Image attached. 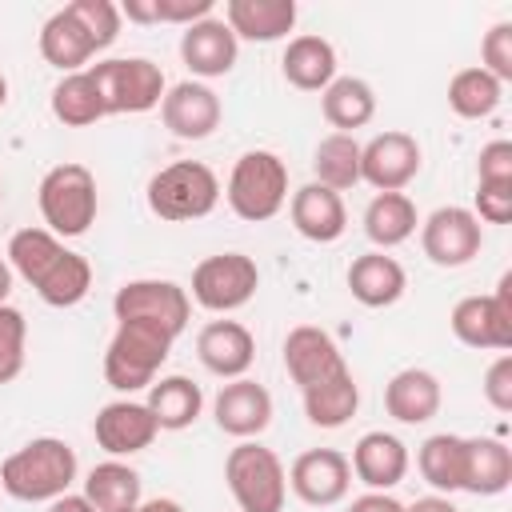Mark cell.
Listing matches in <instances>:
<instances>
[{
	"label": "cell",
	"mask_w": 512,
	"mask_h": 512,
	"mask_svg": "<svg viewBox=\"0 0 512 512\" xmlns=\"http://www.w3.org/2000/svg\"><path fill=\"white\" fill-rule=\"evenodd\" d=\"M112 312H116V320H148V324H160L164 332L180 336L188 328L192 300L176 280L144 276V280H128L116 288Z\"/></svg>",
	"instance_id": "obj_11"
},
{
	"label": "cell",
	"mask_w": 512,
	"mask_h": 512,
	"mask_svg": "<svg viewBox=\"0 0 512 512\" xmlns=\"http://www.w3.org/2000/svg\"><path fill=\"white\" fill-rule=\"evenodd\" d=\"M160 424L156 416L148 412V404L140 400H112L96 412L92 420V436L96 444L108 452V456H132V452H144L152 440H156Z\"/></svg>",
	"instance_id": "obj_17"
},
{
	"label": "cell",
	"mask_w": 512,
	"mask_h": 512,
	"mask_svg": "<svg viewBox=\"0 0 512 512\" xmlns=\"http://www.w3.org/2000/svg\"><path fill=\"white\" fill-rule=\"evenodd\" d=\"M8 292H12V268H8V260L0 256V304H8Z\"/></svg>",
	"instance_id": "obj_49"
},
{
	"label": "cell",
	"mask_w": 512,
	"mask_h": 512,
	"mask_svg": "<svg viewBox=\"0 0 512 512\" xmlns=\"http://www.w3.org/2000/svg\"><path fill=\"white\" fill-rule=\"evenodd\" d=\"M212 416H216L220 432H228L236 440H252V436H260L272 424V396H268L264 384L240 376V380H228L216 392Z\"/></svg>",
	"instance_id": "obj_18"
},
{
	"label": "cell",
	"mask_w": 512,
	"mask_h": 512,
	"mask_svg": "<svg viewBox=\"0 0 512 512\" xmlns=\"http://www.w3.org/2000/svg\"><path fill=\"white\" fill-rule=\"evenodd\" d=\"M24 344H28L24 312L12 304H0V384H12L24 372Z\"/></svg>",
	"instance_id": "obj_38"
},
{
	"label": "cell",
	"mask_w": 512,
	"mask_h": 512,
	"mask_svg": "<svg viewBox=\"0 0 512 512\" xmlns=\"http://www.w3.org/2000/svg\"><path fill=\"white\" fill-rule=\"evenodd\" d=\"M72 16H76V24L88 32V40L96 44V52L100 48H108L116 36H120V8L112 4V0H72V4H64Z\"/></svg>",
	"instance_id": "obj_39"
},
{
	"label": "cell",
	"mask_w": 512,
	"mask_h": 512,
	"mask_svg": "<svg viewBox=\"0 0 512 512\" xmlns=\"http://www.w3.org/2000/svg\"><path fill=\"white\" fill-rule=\"evenodd\" d=\"M36 204H40V216L52 236H60V240L84 236L96 224V208H100L96 176L76 160L56 164L44 172V180L36 188Z\"/></svg>",
	"instance_id": "obj_4"
},
{
	"label": "cell",
	"mask_w": 512,
	"mask_h": 512,
	"mask_svg": "<svg viewBox=\"0 0 512 512\" xmlns=\"http://www.w3.org/2000/svg\"><path fill=\"white\" fill-rule=\"evenodd\" d=\"M460 464H464V436H452V432H436L420 444L416 452V468L420 476L440 492H460Z\"/></svg>",
	"instance_id": "obj_36"
},
{
	"label": "cell",
	"mask_w": 512,
	"mask_h": 512,
	"mask_svg": "<svg viewBox=\"0 0 512 512\" xmlns=\"http://www.w3.org/2000/svg\"><path fill=\"white\" fill-rule=\"evenodd\" d=\"M236 56H240V40L216 16L188 24L184 36H180V60L188 64L192 76H204V80L228 76L236 68Z\"/></svg>",
	"instance_id": "obj_19"
},
{
	"label": "cell",
	"mask_w": 512,
	"mask_h": 512,
	"mask_svg": "<svg viewBox=\"0 0 512 512\" xmlns=\"http://www.w3.org/2000/svg\"><path fill=\"white\" fill-rule=\"evenodd\" d=\"M484 228L472 216V208L444 204L420 224V248L436 268H464L472 256H480Z\"/></svg>",
	"instance_id": "obj_12"
},
{
	"label": "cell",
	"mask_w": 512,
	"mask_h": 512,
	"mask_svg": "<svg viewBox=\"0 0 512 512\" xmlns=\"http://www.w3.org/2000/svg\"><path fill=\"white\" fill-rule=\"evenodd\" d=\"M416 224H420L416 204L404 192H376L364 208V236L376 244V252L404 244L416 232Z\"/></svg>",
	"instance_id": "obj_32"
},
{
	"label": "cell",
	"mask_w": 512,
	"mask_h": 512,
	"mask_svg": "<svg viewBox=\"0 0 512 512\" xmlns=\"http://www.w3.org/2000/svg\"><path fill=\"white\" fill-rule=\"evenodd\" d=\"M148 412L156 416L160 432H180V428H192L200 408H204V392L196 380L188 376H160L148 384Z\"/></svg>",
	"instance_id": "obj_29"
},
{
	"label": "cell",
	"mask_w": 512,
	"mask_h": 512,
	"mask_svg": "<svg viewBox=\"0 0 512 512\" xmlns=\"http://www.w3.org/2000/svg\"><path fill=\"white\" fill-rule=\"evenodd\" d=\"M280 72L300 92H324L336 80V48L316 32L292 36L280 56Z\"/></svg>",
	"instance_id": "obj_27"
},
{
	"label": "cell",
	"mask_w": 512,
	"mask_h": 512,
	"mask_svg": "<svg viewBox=\"0 0 512 512\" xmlns=\"http://www.w3.org/2000/svg\"><path fill=\"white\" fill-rule=\"evenodd\" d=\"M452 336L468 348H492L508 352L512 348V272L500 276L492 296H464L456 300L452 316Z\"/></svg>",
	"instance_id": "obj_10"
},
{
	"label": "cell",
	"mask_w": 512,
	"mask_h": 512,
	"mask_svg": "<svg viewBox=\"0 0 512 512\" xmlns=\"http://www.w3.org/2000/svg\"><path fill=\"white\" fill-rule=\"evenodd\" d=\"M320 112L336 132H356L376 116V92L368 80L360 76H336L324 92H320Z\"/></svg>",
	"instance_id": "obj_31"
},
{
	"label": "cell",
	"mask_w": 512,
	"mask_h": 512,
	"mask_svg": "<svg viewBox=\"0 0 512 512\" xmlns=\"http://www.w3.org/2000/svg\"><path fill=\"white\" fill-rule=\"evenodd\" d=\"M440 400H444L440 380L428 368H400L384 384V408L400 424H428L440 412Z\"/></svg>",
	"instance_id": "obj_26"
},
{
	"label": "cell",
	"mask_w": 512,
	"mask_h": 512,
	"mask_svg": "<svg viewBox=\"0 0 512 512\" xmlns=\"http://www.w3.org/2000/svg\"><path fill=\"white\" fill-rule=\"evenodd\" d=\"M200 364L220 380H240L256 360V340L240 320H212L196 336Z\"/></svg>",
	"instance_id": "obj_20"
},
{
	"label": "cell",
	"mask_w": 512,
	"mask_h": 512,
	"mask_svg": "<svg viewBox=\"0 0 512 512\" xmlns=\"http://www.w3.org/2000/svg\"><path fill=\"white\" fill-rule=\"evenodd\" d=\"M48 512H96L88 500H84V492L80 496H72V492H64V496H56L52 504H48Z\"/></svg>",
	"instance_id": "obj_47"
},
{
	"label": "cell",
	"mask_w": 512,
	"mask_h": 512,
	"mask_svg": "<svg viewBox=\"0 0 512 512\" xmlns=\"http://www.w3.org/2000/svg\"><path fill=\"white\" fill-rule=\"evenodd\" d=\"M156 24H196L212 16V0H152Z\"/></svg>",
	"instance_id": "obj_44"
},
{
	"label": "cell",
	"mask_w": 512,
	"mask_h": 512,
	"mask_svg": "<svg viewBox=\"0 0 512 512\" xmlns=\"http://www.w3.org/2000/svg\"><path fill=\"white\" fill-rule=\"evenodd\" d=\"M260 288V268L244 252H216L192 268V300L208 312H236Z\"/></svg>",
	"instance_id": "obj_9"
},
{
	"label": "cell",
	"mask_w": 512,
	"mask_h": 512,
	"mask_svg": "<svg viewBox=\"0 0 512 512\" xmlns=\"http://www.w3.org/2000/svg\"><path fill=\"white\" fill-rule=\"evenodd\" d=\"M404 288H408V272L400 268L396 256L364 252L348 264V292L364 308H388L404 296Z\"/></svg>",
	"instance_id": "obj_25"
},
{
	"label": "cell",
	"mask_w": 512,
	"mask_h": 512,
	"mask_svg": "<svg viewBox=\"0 0 512 512\" xmlns=\"http://www.w3.org/2000/svg\"><path fill=\"white\" fill-rule=\"evenodd\" d=\"M8 268L20 272L48 308H72L92 288V264L48 228H20L8 240Z\"/></svg>",
	"instance_id": "obj_1"
},
{
	"label": "cell",
	"mask_w": 512,
	"mask_h": 512,
	"mask_svg": "<svg viewBox=\"0 0 512 512\" xmlns=\"http://www.w3.org/2000/svg\"><path fill=\"white\" fill-rule=\"evenodd\" d=\"M480 68L488 72V76H496L500 84H508L512 80V20H500V24H492L488 32H484V40H480Z\"/></svg>",
	"instance_id": "obj_40"
},
{
	"label": "cell",
	"mask_w": 512,
	"mask_h": 512,
	"mask_svg": "<svg viewBox=\"0 0 512 512\" xmlns=\"http://www.w3.org/2000/svg\"><path fill=\"white\" fill-rule=\"evenodd\" d=\"M508 484H512V448L496 436H464L460 492L500 496Z\"/></svg>",
	"instance_id": "obj_23"
},
{
	"label": "cell",
	"mask_w": 512,
	"mask_h": 512,
	"mask_svg": "<svg viewBox=\"0 0 512 512\" xmlns=\"http://www.w3.org/2000/svg\"><path fill=\"white\" fill-rule=\"evenodd\" d=\"M224 480L240 512H280L288 500V472L280 456L256 440H240L228 452Z\"/></svg>",
	"instance_id": "obj_7"
},
{
	"label": "cell",
	"mask_w": 512,
	"mask_h": 512,
	"mask_svg": "<svg viewBox=\"0 0 512 512\" xmlns=\"http://www.w3.org/2000/svg\"><path fill=\"white\" fill-rule=\"evenodd\" d=\"M128 512H140V504H136V508H128Z\"/></svg>",
	"instance_id": "obj_52"
},
{
	"label": "cell",
	"mask_w": 512,
	"mask_h": 512,
	"mask_svg": "<svg viewBox=\"0 0 512 512\" xmlns=\"http://www.w3.org/2000/svg\"><path fill=\"white\" fill-rule=\"evenodd\" d=\"M500 96H504V84L496 76H488L480 64L476 68H460L448 80V108L460 120H484V116H492L500 108Z\"/></svg>",
	"instance_id": "obj_35"
},
{
	"label": "cell",
	"mask_w": 512,
	"mask_h": 512,
	"mask_svg": "<svg viewBox=\"0 0 512 512\" xmlns=\"http://www.w3.org/2000/svg\"><path fill=\"white\" fill-rule=\"evenodd\" d=\"M84 500L96 512H128L140 504V472L120 460H104L84 476Z\"/></svg>",
	"instance_id": "obj_33"
},
{
	"label": "cell",
	"mask_w": 512,
	"mask_h": 512,
	"mask_svg": "<svg viewBox=\"0 0 512 512\" xmlns=\"http://www.w3.org/2000/svg\"><path fill=\"white\" fill-rule=\"evenodd\" d=\"M172 332L148 320H116V332L104 348V380L116 392H140L156 380L172 352Z\"/></svg>",
	"instance_id": "obj_3"
},
{
	"label": "cell",
	"mask_w": 512,
	"mask_h": 512,
	"mask_svg": "<svg viewBox=\"0 0 512 512\" xmlns=\"http://www.w3.org/2000/svg\"><path fill=\"white\" fill-rule=\"evenodd\" d=\"M340 368H348L344 352H340V344L324 328L300 324V328H292L284 336V372L292 376V384L300 392L320 384V380H328V376H336Z\"/></svg>",
	"instance_id": "obj_16"
},
{
	"label": "cell",
	"mask_w": 512,
	"mask_h": 512,
	"mask_svg": "<svg viewBox=\"0 0 512 512\" xmlns=\"http://www.w3.org/2000/svg\"><path fill=\"white\" fill-rule=\"evenodd\" d=\"M144 196H148L152 216H160L168 224H184V220H200V216H208L216 208L220 180L200 160H176V164H164L148 180Z\"/></svg>",
	"instance_id": "obj_6"
},
{
	"label": "cell",
	"mask_w": 512,
	"mask_h": 512,
	"mask_svg": "<svg viewBox=\"0 0 512 512\" xmlns=\"http://www.w3.org/2000/svg\"><path fill=\"white\" fill-rule=\"evenodd\" d=\"M0 204H4V184H0Z\"/></svg>",
	"instance_id": "obj_51"
},
{
	"label": "cell",
	"mask_w": 512,
	"mask_h": 512,
	"mask_svg": "<svg viewBox=\"0 0 512 512\" xmlns=\"http://www.w3.org/2000/svg\"><path fill=\"white\" fill-rule=\"evenodd\" d=\"M52 116L64 124V128H88L104 116V104H100V92L84 72H68L56 88H52Z\"/></svg>",
	"instance_id": "obj_37"
},
{
	"label": "cell",
	"mask_w": 512,
	"mask_h": 512,
	"mask_svg": "<svg viewBox=\"0 0 512 512\" xmlns=\"http://www.w3.org/2000/svg\"><path fill=\"white\" fill-rule=\"evenodd\" d=\"M476 184H512V144L508 140H492L480 148Z\"/></svg>",
	"instance_id": "obj_41"
},
{
	"label": "cell",
	"mask_w": 512,
	"mask_h": 512,
	"mask_svg": "<svg viewBox=\"0 0 512 512\" xmlns=\"http://www.w3.org/2000/svg\"><path fill=\"white\" fill-rule=\"evenodd\" d=\"M224 24L232 28L236 40L272 44L296 28V0H228Z\"/></svg>",
	"instance_id": "obj_24"
},
{
	"label": "cell",
	"mask_w": 512,
	"mask_h": 512,
	"mask_svg": "<svg viewBox=\"0 0 512 512\" xmlns=\"http://www.w3.org/2000/svg\"><path fill=\"white\" fill-rule=\"evenodd\" d=\"M348 512H404V504L396 496H388V492H364V496H356L348 504Z\"/></svg>",
	"instance_id": "obj_45"
},
{
	"label": "cell",
	"mask_w": 512,
	"mask_h": 512,
	"mask_svg": "<svg viewBox=\"0 0 512 512\" xmlns=\"http://www.w3.org/2000/svg\"><path fill=\"white\" fill-rule=\"evenodd\" d=\"M404 512H460L448 496H420V500H412V504H404Z\"/></svg>",
	"instance_id": "obj_46"
},
{
	"label": "cell",
	"mask_w": 512,
	"mask_h": 512,
	"mask_svg": "<svg viewBox=\"0 0 512 512\" xmlns=\"http://www.w3.org/2000/svg\"><path fill=\"white\" fill-rule=\"evenodd\" d=\"M420 172V144L412 132L388 128L360 144V180L376 192H404Z\"/></svg>",
	"instance_id": "obj_13"
},
{
	"label": "cell",
	"mask_w": 512,
	"mask_h": 512,
	"mask_svg": "<svg viewBox=\"0 0 512 512\" xmlns=\"http://www.w3.org/2000/svg\"><path fill=\"white\" fill-rule=\"evenodd\" d=\"M476 220L508 224L512 220V184H476Z\"/></svg>",
	"instance_id": "obj_42"
},
{
	"label": "cell",
	"mask_w": 512,
	"mask_h": 512,
	"mask_svg": "<svg viewBox=\"0 0 512 512\" xmlns=\"http://www.w3.org/2000/svg\"><path fill=\"white\" fill-rule=\"evenodd\" d=\"M76 472L80 464L72 444H64L60 436H36L0 464V488L24 504H52L72 488Z\"/></svg>",
	"instance_id": "obj_2"
},
{
	"label": "cell",
	"mask_w": 512,
	"mask_h": 512,
	"mask_svg": "<svg viewBox=\"0 0 512 512\" xmlns=\"http://www.w3.org/2000/svg\"><path fill=\"white\" fill-rule=\"evenodd\" d=\"M288 488L312 504V508H332L348 496L352 488V464L336 448H308L292 460L288 468Z\"/></svg>",
	"instance_id": "obj_14"
},
{
	"label": "cell",
	"mask_w": 512,
	"mask_h": 512,
	"mask_svg": "<svg viewBox=\"0 0 512 512\" xmlns=\"http://www.w3.org/2000/svg\"><path fill=\"white\" fill-rule=\"evenodd\" d=\"M40 56H44L52 68H60V72L68 76V72H84V64L96 56V44H92L88 32L76 24V16H72L68 8H60V12H52V16L44 20V28H40Z\"/></svg>",
	"instance_id": "obj_30"
},
{
	"label": "cell",
	"mask_w": 512,
	"mask_h": 512,
	"mask_svg": "<svg viewBox=\"0 0 512 512\" xmlns=\"http://www.w3.org/2000/svg\"><path fill=\"white\" fill-rule=\"evenodd\" d=\"M312 172H316V184L332 192L360 184V140L348 132H328L312 152Z\"/></svg>",
	"instance_id": "obj_34"
},
{
	"label": "cell",
	"mask_w": 512,
	"mask_h": 512,
	"mask_svg": "<svg viewBox=\"0 0 512 512\" xmlns=\"http://www.w3.org/2000/svg\"><path fill=\"white\" fill-rule=\"evenodd\" d=\"M220 96L200 80H180L160 100V120L176 140H204L220 128Z\"/></svg>",
	"instance_id": "obj_15"
},
{
	"label": "cell",
	"mask_w": 512,
	"mask_h": 512,
	"mask_svg": "<svg viewBox=\"0 0 512 512\" xmlns=\"http://www.w3.org/2000/svg\"><path fill=\"white\" fill-rule=\"evenodd\" d=\"M224 196L240 220L264 224L288 204V164L268 148H252L232 164Z\"/></svg>",
	"instance_id": "obj_5"
},
{
	"label": "cell",
	"mask_w": 512,
	"mask_h": 512,
	"mask_svg": "<svg viewBox=\"0 0 512 512\" xmlns=\"http://www.w3.org/2000/svg\"><path fill=\"white\" fill-rule=\"evenodd\" d=\"M484 400L496 412H512V356L500 352L484 372Z\"/></svg>",
	"instance_id": "obj_43"
},
{
	"label": "cell",
	"mask_w": 512,
	"mask_h": 512,
	"mask_svg": "<svg viewBox=\"0 0 512 512\" xmlns=\"http://www.w3.org/2000/svg\"><path fill=\"white\" fill-rule=\"evenodd\" d=\"M360 408V384L352 368H340L336 376L304 388V416L316 428H344Z\"/></svg>",
	"instance_id": "obj_28"
},
{
	"label": "cell",
	"mask_w": 512,
	"mask_h": 512,
	"mask_svg": "<svg viewBox=\"0 0 512 512\" xmlns=\"http://www.w3.org/2000/svg\"><path fill=\"white\" fill-rule=\"evenodd\" d=\"M352 476L372 492H388L408 476V448L392 432H364L352 448Z\"/></svg>",
	"instance_id": "obj_22"
},
{
	"label": "cell",
	"mask_w": 512,
	"mask_h": 512,
	"mask_svg": "<svg viewBox=\"0 0 512 512\" xmlns=\"http://www.w3.org/2000/svg\"><path fill=\"white\" fill-rule=\"evenodd\" d=\"M8 104V80H4V72H0V108Z\"/></svg>",
	"instance_id": "obj_50"
},
{
	"label": "cell",
	"mask_w": 512,
	"mask_h": 512,
	"mask_svg": "<svg viewBox=\"0 0 512 512\" xmlns=\"http://www.w3.org/2000/svg\"><path fill=\"white\" fill-rule=\"evenodd\" d=\"M288 216H292V228L312 244H332L348 228V208H344L340 192H332V188H324L316 180L292 192Z\"/></svg>",
	"instance_id": "obj_21"
},
{
	"label": "cell",
	"mask_w": 512,
	"mask_h": 512,
	"mask_svg": "<svg viewBox=\"0 0 512 512\" xmlns=\"http://www.w3.org/2000/svg\"><path fill=\"white\" fill-rule=\"evenodd\" d=\"M140 512H184V504H176V500H168V496H156V500L140 504Z\"/></svg>",
	"instance_id": "obj_48"
},
{
	"label": "cell",
	"mask_w": 512,
	"mask_h": 512,
	"mask_svg": "<svg viewBox=\"0 0 512 512\" xmlns=\"http://www.w3.org/2000/svg\"><path fill=\"white\" fill-rule=\"evenodd\" d=\"M96 92H100V104H104V116H124V112H152L160 108L168 84H164V72L160 64L144 60V56H116V60H100L88 68Z\"/></svg>",
	"instance_id": "obj_8"
}]
</instances>
